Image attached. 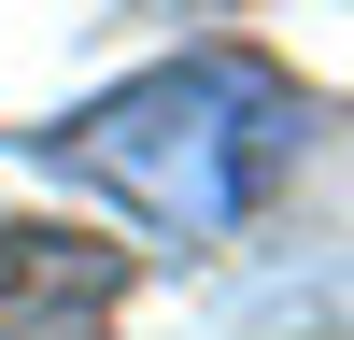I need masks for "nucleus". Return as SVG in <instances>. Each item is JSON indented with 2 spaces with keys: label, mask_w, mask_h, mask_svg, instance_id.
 Here are the masks:
<instances>
[{
  "label": "nucleus",
  "mask_w": 354,
  "mask_h": 340,
  "mask_svg": "<svg viewBox=\"0 0 354 340\" xmlns=\"http://www.w3.org/2000/svg\"><path fill=\"white\" fill-rule=\"evenodd\" d=\"M43 156L71 185H100L113 213H142L156 241H227L255 227L312 156V85L270 71V57L213 43V57H170V71L85 100L71 128H43Z\"/></svg>",
  "instance_id": "1"
},
{
  "label": "nucleus",
  "mask_w": 354,
  "mask_h": 340,
  "mask_svg": "<svg viewBox=\"0 0 354 340\" xmlns=\"http://www.w3.org/2000/svg\"><path fill=\"white\" fill-rule=\"evenodd\" d=\"M113 312H128V241L0 213V340H113Z\"/></svg>",
  "instance_id": "2"
}]
</instances>
